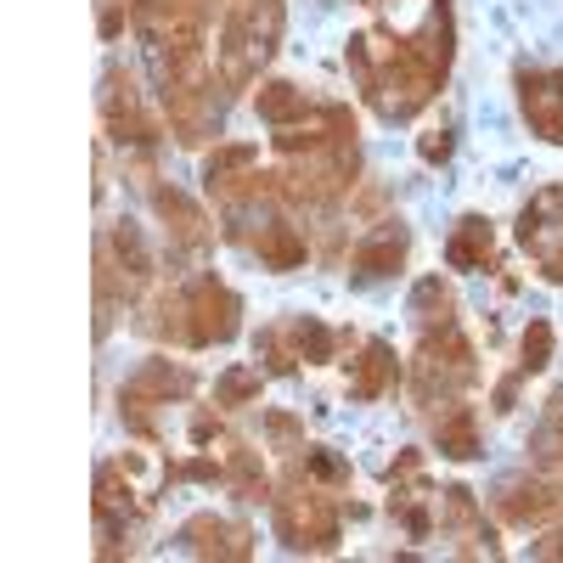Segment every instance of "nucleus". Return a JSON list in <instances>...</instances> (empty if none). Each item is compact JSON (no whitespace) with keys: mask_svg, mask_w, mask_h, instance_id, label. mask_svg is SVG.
<instances>
[{"mask_svg":"<svg viewBox=\"0 0 563 563\" xmlns=\"http://www.w3.org/2000/svg\"><path fill=\"white\" fill-rule=\"evenodd\" d=\"M445 260H451L456 271H479V265L490 260V220H479V214L456 220V231H451V249H445Z\"/></svg>","mask_w":563,"mask_h":563,"instance_id":"4","label":"nucleus"},{"mask_svg":"<svg viewBox=\"0 0 563 563\" xmlns=\"http://www.w3.org/2000/svg\"><path fill=\"white\" fill-rule=\"evenodd\" d=\"M389 372H395V361H389V350L384 344H366V361H361V372H355V395H378L384 384H389Z\"/></svg>","mask_w":563,"mask_h":563,"instance_id":"7","label":"nucleus"},{"mask_svg":"<svg viewBox=\"0 0 563 563\" xmlns=\"http://www.w3.org/2000/svg\"><path fill=\"white\" fill-rule=\"evenodd\" d=\"M547 355H552V327H547V321H536L530 333H525V372H541V366H547Z\"/></svg>","mask_w":563,"mask_h":563,"instance_id":"8","label":"nucleus"},{"mask_svg":"<svg viewBox=\"0 0 563 563\" xmlns=\"http://www.w3.org/2000/svg\"><path fill=\"white\" fill-rule=\"evenodd\" d=\"M519 102H525V119L547 135V141H563V68H536L519 79Z\"/></svg>","mask_w":563,"mask_h":563,"instance_id":"2","label":"nucleus"},{"mask_svg":"<svg viewBox=\"0 0 563 563\" xmlns=\"http://www.w3.org/2000/svg\"><path fill=\"white\" fill-rule=\"evenodd\" d=\"M282 536H288V547H316V552L333 547L339 519H333V507H327V496H316L310 485L288 490V501H282Z\"/></svg>","mask_w":563,"mask_h":563,"instance_id":"1","label":"nucleus"},{"mask_svg":"<svg viewBox=\"0 0 563 563\" xmlns=\"http://www.w3.org/2000/svg\"><path fill=\"white\" fill-rule=\"evenodd\" d=\"M496 512L507 525H547L563 512V490L558 485H525V479H507L496 490Z\"/></svg>","mask_w":563,"mask_h":563,"instance_id":"3","label":"nucleus"},{"mask_svg":"<svg viewBox=\"0 0 563 563\" xmlns=\"http://www.w3.org/2000/svg\"><path fill=\"white\" fill-rule=\"evenodd\" d=\"M536 552H541V558H563V536H552V541H541Z\"/></svg>","mask_w":563,"mask_h":563,"instance_id":"9","label":"nucleus"},{"mask_svg":"<svg viewBox=\"0 0 563 563\" xmlns=\"http://www.w3.org/2000/svg\"><path fill=\"white\" fill-rule=\"evenodd\" d=\"M400 260H406V231L384 225L372 243H361V254H355V271H361V276H389Z\"/></svg>","mask_w":563,"mask_h":563,"instance_id":"6","label":"nucleus"},{"mask_svg":"<svg viewBox=\"0 0 563 563\" xmlns=\"http://www.w3.org/2000/svg\"><path fill=\"white\" fill-rule=\"evenodd\" d=\"M434 440L445 456H474L479 451V429H474V411L467 406H445L440 422H434Z\"/></svg>","mask_w":563,"mask_h":563,"instance_id":"5","label":"nucleus"}]
</instances>
